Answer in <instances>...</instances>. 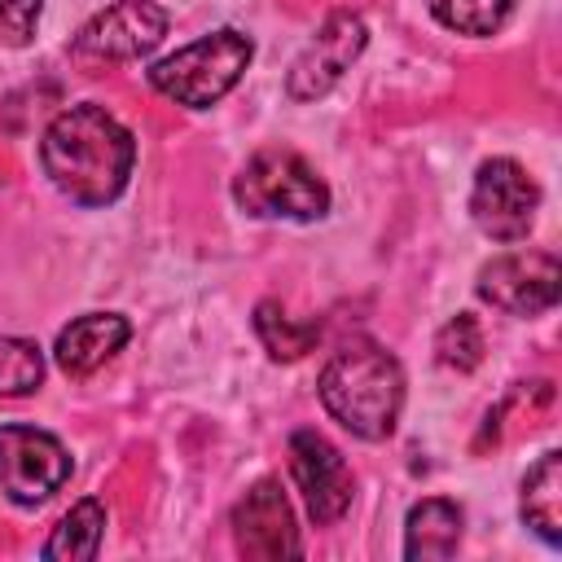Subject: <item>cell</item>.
<instances>
[{
	"mask_svg": "<svg viewBox=\"0 0 562 562\" xmlns=\"http://www.w3.org/2000/svg\"><path fill=\"white\" fill-rule=\"evenodd\" d=\"M127 338H132V325H127L119 312H88V316H75V321L57 334L53 356H57V364H61L70 378H88V373H97L105 360H114Z\"/></svg>",
	"mask_w": 562,
	"mask_h": 562,
	"instance_id": "7c38bea8",
	"label": "cell"
},
{
	"mask_svg": "<svg viewBox=\"0 0 562 562\" xmlns=\"http://www.w3.org/2000/svg\"><path fill=\"white\" fill-rule=\"evenodd\" d=\"M435 360L443 369H457V373L479 369V360H483V329H479V321L470 312H457L452 321L439 325V334H435Z\"/></svg>",
	"mask_w": 562,
	"mask_h": 562,
	"instance_id": "d6986e66",
	"label": "cell"
},
{
	"mask_svg": "<svg viewBox=\"0 0 562 562\" xmlns=\"http://www.w3.org/2000/svg\"><path fill=\"white\" fill-rule=\"evenodd\" d=\"M364 40H369L364 18L351 13V9H334V13L321 22V31L307 40V48L294 57V66H290V75H285V92H290L294 101H316V97H325V92L351 70V61L364 53Z\"/></svg>",
	"mask_w": 562,
	"mask_h": 562,
	"instance_id": "ba28073f",
	"label": "cell"
},
{
	"mask_svg": "<svg viewBox=\"0 0 562 562\" xmlns=\"http://www.w3.org/2000/svg\"><path fill=\"white\" fill-rule=\"evenodd\" d=\"M101 536H105V505L88 496L70 514H61V522L53 527V536L44 544V558L48 562H88V558H97Z\"/></svg>",
	"mask_w": 562,
	"mask_h": 562,
	"instance_id": "9a60e30c",
	"label": "cell"
},
{
	"mask_svg": "<svg viewBox=\"0 0 562 562\" xmlns=\"http://www.w3.org/2000/svg\"><path fill=\"white\" fill-rule=\"evenodd\" d=\"M250 57H255V44L241 31L224 26V31H211L202 40L176 48L171 57L154 61L149 66V83L167 101H176V105L206 110V105H215L241 79V70L250 66Z\"/></svg>",
	"mask_w": 562,
	"mask_h": 562,
	"instance_id": "3957f363",
	"label": "cell"
},
{
	"mask_svg": "<svg viewBox=\"0 0 562 562\" xmlns=\"http://www.w3.org/2000/svg\"><path fill=\"white\" fill-rule=\"evenodd\" d=\"M233 202L259 220H321L329 211V189L294 149H259L233 176Z\"/></svg>",
	"mask_w": 562,
	"mask_h": 562,
	"instance_id": "277c9868",
	"label": "cell"
},
{
	"mask_svg": "<svg viewBox=\"0 0 562 562\" xmlns=\"http://www.w3.org/2000/svg\"><path fill=\"white\" fill-rule=\"evenodd\" d=\"M518 509H522V522L544 544H558L562 540V452H544L527 470Z\"/></svg>",
	"mask_w": 562,
	"mask_h": 562,
	"instance_id": "5bb4252c",
	"label": "cell"
},
{
	"mask_svg": "<svg viewBox=\"0 0 562 562\" xmlns=\"http://www.w3.org/2000/svg\"><path fill=\"white\" fill-rule=\"evenodd\" d=\"M540 206V189L527 176L522 162L514 158H487L474 171V189H470V215L474 224L492 237V241H518L531 233Z\"/></svg>",
	"mask_w": 562,
	"mask_h": 562,
	"instance_id": "8992f818",
	"label": "cell"
},
{
	"mask_svg": "<svg viewBox=\"0 0 562 562\" xmlns=\"http://www.w3.org/2000/svg\"><path fill=\"white\" fill-rule=\"evenodd\" d=\"M70 479L61 439L35 426H0V492L13 505H44Z\"/></svg>",
	"mask_w": 562,
	"mask_h": 562,
	"instance_id": "5b68a950",
	"label": "cell"
},
{
	"mask_svg": "<svg viewBox=\"0 0 562 562\" xmlns=\"http://www.w3.org/2000/svg\"><path fill=\"white\" fill-rule=\"evenodd\" d=\"M40 162L57 193L79 206H105L127 189L136 140L105 105H70L61 110L40 140Z\"/></svg>",
	"mask_w": 562,
	"mask_h": 562,
	"instance_id": "6da1fadb",
	"label": "cell"
},
{
	"mask_svg": "<svg viewBox=\"0 0 562 562\" xmlns=\"http://www.w3.org/2000/svg\"><path fill=\"white\" fill-rule=\"evenodd\" d=\"M562 268L549 250H509L479 268V299L509 316H540L558 303Z\"/></svg>",
	"mask_w": 562,
	"mask_h": 562,
	"instance_id": "52a82bcc",
	"label": "cell"
},
{
	"mask_svg": "<svg viewBox=\"0 0 562 562\" xmlns=\"http://www.w3.org/2000/svg\"><path fill=\"white\" fill-rule=\"evenodd\" d=\"M167 35V9L154 0H119L105 13H97L79 35L75 53L92 61H136L154 53Z\"/></svg>",
	"mask_w": 562,
	"mask_h": 562,
	"instance_id": "9c48e42d",
	"label": "cell"
},
{
	"mask_svg": "<svg viewBox=\"0 0 562 562\" xmlns=\"http://www.w3.org/2000/svg\"><path fill=\"white\" fill-rule=\"evenodd\" d=\"M255 334L268 347L272 360H299L321 342V325L316 321H294L277 299H263L255 307Z\"/></svg>",
	"mask_w": 562,
	"mask_h": 562,
	"instance_id": "2e32d148",
	"label": "cell"
},
{
	"mask_svg": "<svg viewBox=\"0 0 562 562\" xmlns=\"http://www.w3.org/2000/svg\"><path fill=\"white\" fill-rule=\"evenodd\" d=\"M233 540L246 558L259 562H277V558H299L303 540L294 527V509L285 501V492L272 479H259L233 509Z\"/></svg>",
	"mask_w": 562,
	"mask_h": 562,
	"instance_id": "8fae6325",
	"label": "cell"
},
{
	"mask_svg": "<svg viewBox=\"0 0 562 562\" xmlns=\"http://www.w3.org/2000/svg\"><path fill=\"white\" fill-rule=\"evenodd\" d=\"M40 382H44V356H40V347L31 338L0 334V395L4 400H18V395H31Z\"/></svg>",
	"mask_w": 562,
	"mask_h": 562,
	"instance_id": "e0dca14e",
	"label": "cell"
},
{
	"mask_svg": "<svg viewBox=\"0 0 562 562\" xmlns=\"http://www.w3.org/2000/svg\"><path fill=\"white\" fill-rule=\"evenodd\" d=\"M325 413L356 439H386L404 408V369L378 342H347L321 369Z\"/></svg>",
	"mask_w": 562,
	"mask_h": 562,
	"instance_id": "7a4b0ae2",
	"label": "cell"
},
{
	"mask_svg": "<svg viewBox=\"0 0 562 562\" xmlns=\"http://www.w3.org/2000/svg\"><path fill=\"white\" fill-rule=\"evenodd\" d=\"M426 9L457 35H492L509 18V0H426Z\"/></svg>",
	"mask_w": 562,
	"mask_h": 562,
	"instance_id": "ac0fdd59",
	"label": "cell"
},
{
	"mask_svg": "<svg viewBox=\"0 0 562 562\" xmlns=\"http://www.w3.org/2000/svg\"><path fill=\"white\" fill-rule=\"evenodd\" d=\"M461 509L443 496H426L408 509L404 518V558L408 562H439V558H452L457 544H461Z\"/></svg>",
	"mask_w": 562,
	"mask_h": 562,
	"instance_id": "4fadbf2b",
	"label": "cell"
},
{
	"mask_svg": "<svg viewBox=\"0 0 562 562\" xmlns=\"http://www.w3.org/2000/svg\"><path fill=\"white\" fill-rule=\"evenodd\" d=\"M290 474H294V483H299L316 527H329V522H338L351 509V496H356L351 470H347L342 452L325 435L299 430L290 439Z\"/></svg>",
	"mask_w": 562,
	"mask_h": 562,
	"instance_id": "30bf717a",
	"label": "cell"
},
{
	"mask_svg": "<svg viewBox=\"0 0 562 562\" xmlns=\"http://www.w3.org/2000/svg\"><path fill=\"white\" fill-rule=\"evenodd\" d=\"M40 9H44V0H0V44H9V48L31 44Z\"/></svg>",
	"mask_w": 562,
	"mask_h": 562,
	"instance_id": "ffe728a7",
	"label": "cell"
}]
</instances>
